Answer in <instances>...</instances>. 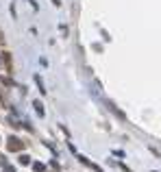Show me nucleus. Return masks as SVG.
<instances>
[{"label":"nucleus","instance_id":"f257e3e1","mask_svg":"<svg viewBox=\"0 0 161 172\" xmlns=\"http://www.w3.org/2000/svg\"><path fill=\"white\" fill-rule=\"evenodd\" d=\"M22 146H24V144H22L18 137H9V142H7V148H9L11 153H13V150H22Z\"/></svg>","mask_w":161,"mask_h":172},{"label":"nucleus","instance_id":"f03ea898","mask_svg":"<svg viewBox=\"0 0 161 172\" xmlns=\"http://www.w3.org/2000/svg\"><path fill=\"white\" fill-rule=\"evenodd\" d=\"M20 164H22V166H29V164H31V157H29V155H22V157H20Z\"/></svg>","mask_w":161,"mask_h":172},{"label":"nucleus","instance_id":"7ed1b4c3","mask_svg":"<svg viewBox=\"0 0 161 172\" xmlns=\"http://www.w3.org/2000/svg\"><path fill=\"white\" fill-rule=\"evenodd\" d=\"M35 111H37L39 116H44V107H41V102H39V100H35Z\"/></svg>","mask_w":161,"mask_h":172},{"label":"nucleus","instance_id":"20e7f679","mask_svg":"<svg viewBox=\"0 0 161 172\" xmlns=\"http://www.w3.org/2000/svg\"><path fill=\"white\" fill-rule=\"evenodd\" d=\"M33 170L35 172H44V164H33Z\"/></svg>","mask_w":161,"mask_h":172},{"label":"nucleus","instance_id":"39448f33","mask_svg":"<svg viewBox=\"0 0 161 172\" xmlns=\"http://www.w3.org/2000/svg\"><path fill=\"white\" fill-rule=\"evenodd\" d=\"M4 172H15V168H13V166H7V168H4Z\"/></svg>","mask_w":161,"mask_h":172}]
</instances>
